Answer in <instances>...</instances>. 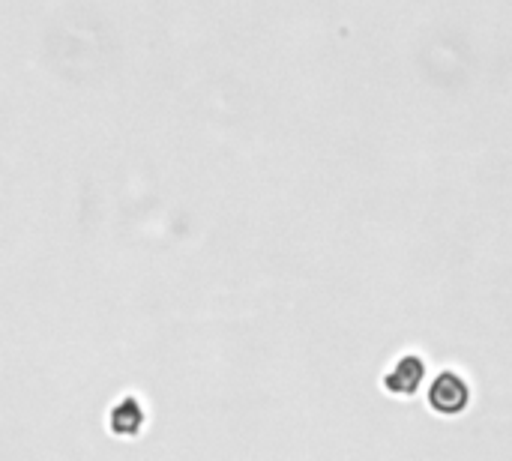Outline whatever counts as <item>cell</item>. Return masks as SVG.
<instances>
[{
	"instance_id": "cell-1",
	"label": "cell",
	"mask_w": 512,
	"mask_h": 461,
	"mask_svg": "<svg viewBox=\"0 0 512 461\" xmlns=\"http://www.w3.org/2000/svg\"><path fill=\"white\" fill-rule=\"evenodd\" d=\"M426 405L435 417L441 420H456V417H465L474 405V384L471 378L456 369V366H444L441 372H435L429 378V387H426Z\"/></svg>"
},
{
	"instance_id": "cell-2",
	"label": "cell",
	"mask_w": 512,
	"mask_h": 461,
	"mask_svg": "<svg viewBox=\"0 0 512 461\" xmlns=\"http://www.w3.org/2000/svg\"><path fill=\"white\" fill-rule=\"evenodd\" d=\"M429 378H432L429 360L420 351H402V354H396L384 366V372H381V390L390 399L408 402V399H417L420 393H426Z\"/></svg>"
},
{
	"instance_id": "cell-3",
	"label": "cell",
	"mask_w": 512,
	"mask_h": 461,
	"mask_svg": "<svg viewBox=\"0 0 512 461\" xmlns=\"http://www.w3.org/2000/svg\"><path fill=\"white\" fill-rule=\"evenodd\" d=\"M150 423V411H147V402L138 396V393H123L117 396L108 411H105V429L111 438L117 441H135L144 435Z\"/></svg>"
}]
</instances>
